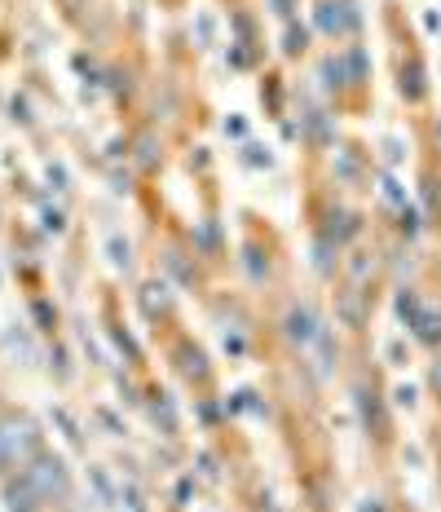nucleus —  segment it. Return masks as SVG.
Listing matches in <instances>:
<instances>
[{
	"instance_id": "1",
	"label": "nucleus",
	"mask_w": 441,
	"mask_h": 512,
	"mask_svg": "<svg viewBox=\"0 0 441 512\" xmlns=\"http://www.w3.org/2000/svg\"><path fill=\"white\" fill-rule=\"evenodd\" d=\"M23 482L31 486V495H36L45 508L71 495V477H67V468H62V460H53V455H36V460L27 464Z\"/></svg>"
},
{
	"instance_id": "2",
	"label": "nucleus",
	"mask_w": 441,
	"mask_h": 512,
	"mask_svg": "<svg viewBox=\"0 0 441 512\" xmlns=\"http://www.w3.org/2000/svg\"><path fill=\"white\" fill-rule=\"evenodd\" d=\"M287 332H292V340L305 345V340L314 336V314H309V309H292V318H287Z\"/></svg>"
},
{
	"instance_id": "3",
	"label": "nucleus",
	"mask_w": 441,
	"mask_h": 512,
	"mask_svg": "<svg viewBox=\"0 0 441 512\" xmlns=\"http://www.w3.org/2000/svg\"><path fill=\"white\" fill-rule=\"evenodd\" d=\"M433 384H437V389H441V362H437V367H433Z\"/></svg>"
}]
</instances>
